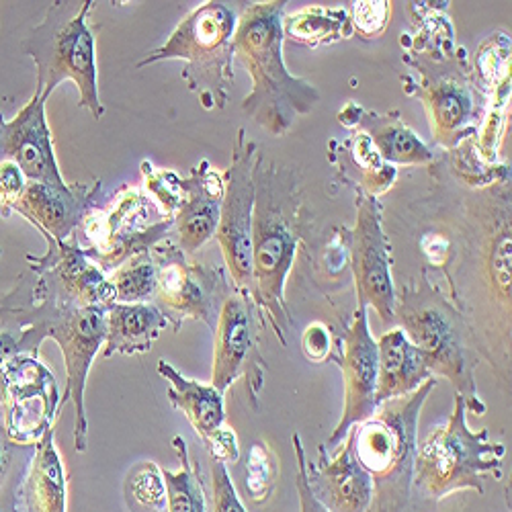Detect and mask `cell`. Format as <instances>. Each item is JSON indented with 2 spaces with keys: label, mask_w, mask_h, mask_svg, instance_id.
Instances as JSON below:
<instances>
[{
  "label": "cell",
  "mask_w": 512,
  "mask_h": 512,
  "mask_svg": "<svg viewBox=\"0 0 512 512\" xmlns=\"http://www.w3.org/2000/svg\"><path fill=\"white\" fill-rule=\"evenodd\" d=\"M78 230L89 242L84 252L109 275L132 256L166 240L175 230V216L166 213L144 187H125L107 209L95 205Z\"/></svg>",
  "instance_id": "9c48e42d"
},
{
  "label": "cell",
  "mask_w": 512,
  "mask_h": 512,
  "mask_svg": "<svg viewBox=\"0 0 512 512\" xmlns=\"http://www.w3.org/2000/svg\"><path fill=\"white\" fill-rule=\"evenodd\" d=\"M302 351L312 363H326L332 353L330 330L322 322H314L302 336Z\"/></svg>",
  "instance_id": "ab89813d"
},
{
  "label": "cell",
  "mask_w": 512,
  "mask_h": 512,
  "mask_svg": "<svg viewBox=\"0 0 512 512\" xmlns=\"http://www.w3.org/2000/svg\"><path fill=\"white\" fill-rule=\"evenodd\" d=\"M252 209V297L273 326L279 343L289 345V308L285 283L295 265L304 238V203L295 185V173L263 158L254 168Z\"/></svg>",
  "instance_id": "6da1fadb"
},
{
  "label": "cell",
  "mask_w": 512,
  "mask_h": 512,
  "mask_svg": "<svg viewBox=\"0 0 512 512\" xmlns=\"http://www.w3.org/2000/svg\"><path fill=\"white\" fill-rule=\"evenodd\" d=\"M312 494L328 512H369L375 498L371 476L359 463L349 439L334 453L318 447V461L306 463Z\"/></svg>",
  "instance_id": "d6986e66"
},
{
  "label": "cell",
  "mask_w": 512,
  "mask_h": 512,
  "mask_svg": "<svg viewBox=\"0 0 512 512\" xmlns=\"http://www.w3.org/2000/svg\"><path fill=\"white\" fill-rule=\"evenodd\" d=\"M168 328V320L154 304H119L107 306V338L103 357L142 355L152 349L158 336Z\"/></svg>",
  "instance_id": "484cf974"
},
{
  "label": "cell",
  "mask_w": 512,
  "mask_h": 512,
  "mask_svg": "<svg viewBox=\"0 0 512 512\" xmlns=\"http://www.w3.org/2000/svg\"><path fill=\"white\" fill-rule=\"evenodd\" d=\"M265 314L244 291H232L218 316L216 345H213L211 386L226 394L238 379H244L248 402L259 408L265 386V359H263V328Z\"/></svg>",
  "instance_id": "7c38bea8"
},
{
  "label": "cell",
  "mask_w": 512,
  "mask_h": 512,
  "mask_svg": "<svg viewBox=\"0 0 512 512\" xmlns=\"http://www.w3.org/2000/svg\"><path fill=\"white\" fill-rule=\"evenodd\" d=\"M429 25L404 54V62L422 76L418 87L412 84L406 93L422 101L435 140L453 148L476 134L486 101L476 70L467 66L465 52L455 48L451 25L443 19Z\"/></svg>",
  "instance_id": "3957f363"
},
{
  "label": "cell",
  "mask_w": 512,
  "mask_h": 512,
  "mask_svg": "<svg viewBox=\"0 0 512 512\" xmlns=\"http://www.w3.org/2000/svg\"><path fill=\"white\" fill-rule=\"evenodd\" d=\"M211 512H246L222 461H213L211 465Z\"/></svg>",
  "instance_id": "d590c367"
},
{
  "label": "cell",
  "mask_w": 512,
  "mask_h": 512,
  "mask_svg": "<svg viewBox=\"0 0 512 512\" xmlns=\"http://www.w3.org/2000/svg\"><path fill=\"white\" fill-rule=\"evenodd\" d=\"M349 259L357 308H373L383 324H390L398 297L392 277V254L381 228V205L377 197L365 193L357 197V224L349 234Z\"/></svg>",
  "instance_id": "2e32d148"
},
{
  "label": "cell",
  "mask_w": 512,
  "mask_h": 512,
  "mask_svg": "<svg viewBox=\"0 0 512 512\" xmlns=\"http://www.w3.org/2000/svg\"><path fill=\"white\" fill-rule=\"evenodd\" d=\"M203 447L207 449V453H209V457L213 459V461H222V463H238L240 461V445H238V437H236V433H234V429L232 426H222V429L213 435V437H209L205 443H203Z\"/></svg>",
  "instance_id": "60d3db41"
},
{
  "label": "cell",
  "mask_w": 512,
  "mask_h": 512,
  "mask_svg": "<svg viewBox=\"0 0 512 512\" xmlns=\"http://www.w3.org/2000/svg\"><path fill=\"white\" fill-rule=\"evenodd\" d=\"M261 160L259 144L246 140V130L240 127L232 164L224 173V201L216 240L220 242L226 269L236 291L250 293L252 285V209H254V168Z\"/></svg>",
  "instance_id": "5bb4252c"
},
{
  "label": "cell",
  "mask_w": 512,
  "mask_h": 512,
  "mask_svg": "<svg viewBox=\"0 0 512 512\" xmlns=\"http://www.w3.org/2000/svg\"><path fill=\"white\" fill-rule=\"evenodd\" d=\"M156 263V289L152 304L168 320L173 332H179L185 320H199L211 332L232 287L224 267L191 261L177 242L170 238L150 248Z\"/></svg>",
  "instance_id": "30bf717a"
},
{
  "label": "cell",
  "mask_w": 512,
  "mask_h": 512,
  "mask_svg": "<svg viewBox=\"0 0 512 512\" xmlns=\"http://www.w3.org/2000/svg\"><path fill=\"white\" fill-rule=\"evenodd\" d=\"M29 181L23 170L13 162L0 164V218H11L17 203L21 201Z\"/></svg>",
  "instance_id": "8d00e7d4"
},
{
  "label": "cell",
  "mask_w": 512,
  "mask_h": 512,
  "mask_svg": "<svg viewBox=\"0 0 512 512\" xmlns=\"http://www.w3.org/2000/svg\"><path fill=\"white\" fill-rule=\"evenodd\" d=\"M3 162L17 164L29 183H66L46 117V101L39 95L33 93L13 119L0 113V164Z\"/></svg>",
  "instance_id": "ac0fdd59"
},
{
  "label": "cell",
  "mask_w": 512,
  "mask_h": 512,
  "mask_svg": "<svg viewBox=\"0 0 512 512\" xmlns=\"http://www.w3.org/2000/svg\"><path fill=\"white\" fill-rule=\"evenodd\" d=\"M123 496L130 512H164L166 484L162 469L154 461L134 465L123 482Z\"/></svg>",
  "instance_id": "d6a6232c"
},
{
  "label": "cell",
  "mask_w": 512,
  "mask_h": 512,
  "mask_svg": "<svg viewBox=\"0 0 512 512\" xmlns=\"http://www.w3.org/2000/svg\"><path fill=\"white\" fill-rule=\"evenodd\" d=\"M35 306L39 320L46 328V338L56 340L62 351L66 390L60 408L66 402H72L74 449L84 453L89 443V416L87 406H84V392H87V379L93 361L107 338V306L60 308L52 302H35Z\"/></svg>",
  "instance_id": "8fae6325"
},
{
  "label": "cell",
  "mask_w": 512,
  "mask_h": 512,
  "mask_svg": "<svg viewBox=\"0 0 512 512\" xmlns=\"http://www.w3.org/2000/svg\"><path fill=\"white\" fill-rule=\"evenodd\" d=\"M0 312H3V306H0Z\"/></svg>",
  "instance_id": "7bdbcfd3"
},
{
  "label": "cell",
  "mask_w": 512,
  "mask_h": 512,
  "mask_svg": "<svg viewBox=\"0 0 512 512\" xmlns=\"http://www.w3.org/2000/svg\"><path fill=\"white\" fill-rule=\"evenodd\" d=\"M142 175H144V189L154 197V201L170 216H175L183 191H181V177L173 170H156L152 162H142Z\"/></svg>",
  "instance_id": "e575fe53"
},
{
  "label": "cell",
  "mask_w": 512,
  "mask_h": 512,
  "mask_svg": "<svg viewBox=\"0 0 512 512\" xmlns=\"http://www.w3.org/2000/svg\"><path fill=\"white\" fill-rule=\"evenodd\" d=\"M390 17V3L386 0H367V3H355L353 7V31H359L365 37H377L383 33Z\"/></svg>",
  "instance_id": "74e56055"
},
{
  "label": "cell",
  "mask_w": 512,
  "mask_h": 512,
  "mask_svg": "<svg viewBox=\"0 0 512 512\" xmlns=\"http://www.w3.org/2000/svg\"><path fill=\"white\" fill-rule=\"evenodd\" d=\"M60 404L56 375L39 355L21 353L0 369V422L15 443L37 445L44 439L54 429Z\"/></svg>",
  "instance_id": "4fadbf2b"
},
{
  "label": "cell",
  "mask_w": 512,
  "mask_h": 512,
  "mask_svg": "<svg viewBox=\"0 0 512 512\" xmlns=\"http://www.w3.org/2000/svg\"><path fill=\"white\" fill-rule=\"evenodd\" d=\"M467 406L455 394L447 422L416 445L412 484L431 500H443L461 490L484 494V478H502L506 447L490 439V431L467 426Z\"/></svg>",
  "instance_id": "ba28073f"
},
{
  "label": "cell",
  "mask_w": 512,
  "mask_h": 512,
  "mask_svg": "<svg viewBox=\"0 0 512 512\" xmlns=\"http://www.w3.org/2000/svg\"><path fill=\"white\" fill-rule=\"evenodd\" d=\"M95 0H56L37 27L23 39L21 50L35 62V95L48 103L64 80L78 89V107L97 121L105 117L99 95L97 37L101 25L93 21Z\"/></svg>",
  "instance_id": "277c9868"
},
{
  "label": "cell",
  "mask_w": 512,
  "mask_h": 512,
  "mask_svg": "<svg viewBox=\"0 0 512 512\" xmlns=\"http://www.w3.org/2000/svg\"><path fill=\"white\" fill-rule=\"evenodd\" d=\"M328 361L340 367L345 386L343 414H340V420L328 443H324V447L332 451L345 441L351 426L367 420L377 408V343L371 336L365 308L355 310L351 326L338 336Z\"/></svg>",
  "instance_id": "e0dca14e"
},
{
  "label": "cell",
  "mask_w": 512,
  "mask_h": 512,
  "mask_svg": "<svg viewBox=\"0 0 512 512\" xmlns=\"http://www.w3.org/2000/svg\"><path fill=\"white\" fill-rule=\"evenodd\" d=\"M351 17L345 9L306 7L283 19V35L308 48L332 46L353 37Z\"/></svg>",
  "instance_id": "83f0119b"
},
{
  "label": "cell",
  "mask_w": 512,
  "mask_h": 512,
  "mask_svg": "<svg viewBox=\"0 0 512 512\" xmlns=\"http://www.w3.org/2000/svg\"><path fill=\"white\" fill-rule=\"evenodd\" d=\"M394 318L400 320V328L420 351L433 377L443 375L451 381L467 410L482 416L486 404L476 388L478 353L459 310L431 283H420L406 287L398 297Z\"/></svg>",
  "instance_id": "8992f818"
},
{
  "label": "cell",
  "mask_w": 512,
  "mask_h": 512,
  "mask_svg": "<svg viewBox=\"0 0 512 512\" xmlns=\"http://www.w3.org/2000/svg\"><path fill=\"white\" fill-rule=\"evenodd\" d=\"M291 443H293V451H295V463H297V474H295V488H297V498H300V512H328L312 494L310 486H308V478H306V463H308V455H306V447L302 443V437L293 433L291 435Z\"/></svg>",
  "instance_id": "f35d334b"
},
{
  "label": "cell",
  "mask_w": 512,
  "mask_h": 512,
  "mask_svg": "<svg viewBox=\"0 0 512 512\" xmlns=\"http://www.w3.org/2000/svg\"><path fill=\"white\" fill-rule=\"evenodd\" d=\"M99 191V179H95L93 185L29 183L15 213L25 218L44 240H68L95 207Z\"/></svg>",
  "instance_id": "ffe728a7"
},
{
  "label": "cell",
  "mask_w": 512,
  "mask_h": 512,
  "mask_svg": "<svg viewBox=\"0 0 512 512\" xmlns=\"http://www.w3.org/2000/svg\"><path fill=\"white\" fill-rule=\"evenodd\" d=\"M236 23L234 7L207 0L175 27L160 48L148 52L136 68L162 60H183L181 78L187 89L197 95L203 109H226L234 87Z\"/></svg>",
  "instance_id": "52a82bcc"
},
{
  "label": "cell",
  "mask_w": 512,
  "mask_h": 512,
  "mask_svg": "<svg viewBox=\"0 0 512 512\" xmlns=\"http://www.w3.org/2000/svg\"><path fill=\"white\" fill-rule=\"evenodd\" d=\"M35 455V445L9 439L0 422V512H23V484Z\"/></svg>",
  "instance_id": "f546056e"
},
{
  "label": "cell",
  "mask_w": 512,
  "mask_h": 512,
  "mask_svg": "<svg viewBox=\"0 0 512 512\" xmlns=\"http://www.w3.org/2000/svg\"><path fill=\"white\" fill-rule=\"evenodd\" d=\"M0 256H3V248H0Z\"/></svg>",
  "instance_id": "b9f144b4"
},
{
  "label": "cell",
  "mask_w": 512,
  "mask_h": 512,
  "mask_svg": "<svg viewBox=\"0 0 512 512\" xmlns=\"http://www.w3.org/2000/svg\"><path fill=\"white\" fill-rule=\"evenodd\" d=\"M158 375L168 381V402L175 410L183 412L191 422L193 431L199 435L201 443L216 435L222 426H226V408L224 392H220L211 383H199L181 375L168 361H158Z\"/></svg>",
  "instance_id": "d4e9b609"
},
{
  "label": "cell",
  "mask_w": 512,
  "mask_h": 512,
  "mask_svg": "<svg viewBox=\"0 0 512 512\" xmlns=\"http://www.w3.org/2000/svg\"><path fill=\"white\" fill-rule=\"evenodd\" d=\"M48 250L41 256L27 254L35 275V302H52L66 308L109 306L115 302V287L84 252L78 236L68 240H46Z\"/></svg>",
  "instance_id": "9a60e30c"
},
{
  "label": "cell",
  "mask_w": 512,
  "mask_h": 512,
  "mask_svg": "<svg viewBox=\"0 0 512 512\" xmlns=\"http://www.w3.org/2000/svg\"><path fill=\"white\" fill-rule=\"evenodd\" d=\"M66 502L68 474L52 429L35 445L23 484V512H66Z\"/></svg>",
  "instance_id": "4316f807"
},
{
  "label": "cell",
  "mask_w": 512,
  "mask_h": 512,
  "mask_svg": "<svg viewBox=\"0 0 512 512\" xmlns=\"http://www.w3.org/2000/svg\"><path fill=\"white\" fill-rule=\"evenodd\" d=\"M334 154L347 156L345 168L355 166V173L359 175V193L377 197L381 193H386L394 179H396V166H390L388 162H383L369 138L363 132H355L345 144L343 150H338Z\"/></svg>",
  "instance_id": "4dcf8cb0"
},
{
  "label": "cell",
  "mask_w": 512,
  "mask_h": 512,
  "mask_svg": "<svg viewBox=\"0 0 512 512\" xmlns=\"http://www.w3.org/2000/svg\"><path fill=\"white\" fill-rule=\"evenodd\" d=\"M277 459L267 443H254L248 457L246 490L256 504H265L273 496L277 484Z\"/></svg>",
  "instance_id": "836d02e7"
},
{
  "label": "cell",
  "mask_w": 512,
  "mask_h": 512,
  "mask_svg": "<svg viewBox=\"0 0 512 512\" xmlns=\"http://www.w3.org/2000/svg\"><path fill=\"white\" fill-rule=\"evenodd\" d=\"M338 121L363 132L381 160L390 166H418L435 158L431 148L404 123L400 111L373 113L351 101L338 113Z\"/></svg>",
  "instance_id": "7402d4cb"
},
{
  "label": "cell",
  "mask_w": 512,
  "mask_h": 512,
  "mask_svg": "<svg viewBox=\"0 0 512 512\" xmlns=\"http://www.w3.org/2000/svg\"><path fill=\"white\" fill-rule=\"evenodd\" d=\"M181 191L183 199L175 213L177 244L187 256H193L216 236L224 201V177L209 160H201L191 168L189 177H181Z\"/></svg>",
  "instance_id": "44dd1931"
},
{
  "label": "cell",
  "mask_w": 512,
  "mask_h": 512,
  "mask_svg": "<svg viewBox=\"0 0 512 512\" xmlns=\"http://www.w3.org/2000/svg\"><path fill=\"white\" fill-rule=\"evenodd\" d=\"M437 388V377L414 394L381 402L373 414L351 426L345 439L373 480L375 512H398L410 496L418 445V418L426 398Z\"/></svg>",
  "instance_id": "5b68a950"
},
{
  "label": "cell",
  "mask_w": 512,
  "mask_h": 512,
  "mask_svg": "<svg viewBox=\"0 0 512 512\" xmlns=\"http://www.w3.org/2000/svg\"><path fill=\"white\" fill-rule=\"evenodd\" d=\"M377 390L375 404L414 394L433 377L420 351L402 328L388 330L377 340Z\"/></svg>",
  "instance_id": "cb8c5ba5"
},
{
  "label": "cell",
  "mask_w": 512,
  "mask_h": 512,
  "mask_svg": "<svg viewBox=\"0 0 512 512\" xmlns=\"http://www.w3.org/2000/svg\"><path fill=\"white\" fill-rule=\"evenodd\" d=\"M173 449L181 461L179 472L162 469L166 484V512H207V494L199 463L191 457L187 441L173 437Z\"/></svg>",
  "instance_id": "f1b7e54d"
},
{
  "label": "cell",
  "mask_w": 512,
  "mask_h": 512,
  "mask_svg": "<svg viewBox=\"0 0 512 512\" xmlns=\"http://www.w3.org/2000/svg\"><path fill=\"white\" fill-rule=\"evenodd\" d=\"M115 302L119 304H152L156 289V263L152 252H140L111 273Z\"/></svg>",
  "instance_id": "1f68e13d"
},
{
  "label": "cell",
  "mask_w": 512,
  "mask_h": 512,
  "mask_svg": "<svg viewBox=\"0 0 512 512\" xmlns=\"http://www.w3.org/2000/svg\"><path fill=\"white\" fill-rule=\"evenodd\" d=\"M35 275L23 273L13 289L0 297V369L21 353L39 355L46 340V328L35 308Z\"/></svg>",
  "instance_id": "603a6c76"
},
{
  "label": "cell",
  "mask_w": 512,
  "mask_h": 512,
  "mask_svg": "<svg viewBox=\"0 0 512 512\" xmlns=\"http://www.w3.org/2000/svg\"><path fill=\"white\" fill-rule=\"evenodd\" d=\"M287 0L250 3L238 17L234 56L252 78L242 111L271 136H285L297 117L320 103V93L306 78L293 76L283 60V19Z\"/></svg>",
  "instance_id": "7a4b0ae2"
}]
</instances>
